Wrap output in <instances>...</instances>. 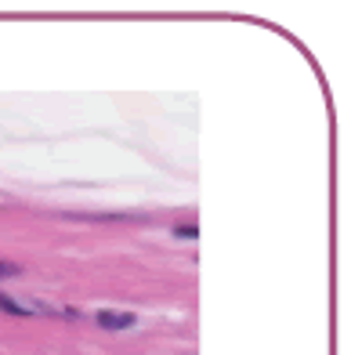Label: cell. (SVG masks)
<instances>
[{"label":"cell","instance_id":"1","mask_svg":"<svg viewBox=\"0 0 351 355\" xmlns=\"http://www.w3.org/2000/svg\"><path fill=\"white\" fill-rule=\"evenodd\" d=\"M98 322H102L105 330H123V327H131L134 319H131V315H123V312H102Z\"/></svg>","mask_w":351,"mask_h":355},{"label":"cell","instance_id":"2","mask_svg":"<svg viewBox=\"0 0 351 355\" xmlns=\"http://www.w3.org/2000/svg\"><path fill=\"white\" fill-rule=\"evenodd\" d=\"M0 309H4V312H15V315H22V312H26L22 304H15V301H8V297H0Z\"/></svg>","mask_w":351,"mask_h":355},{"label":"cell","instance_id":"3","mask_svg":"<svg viewBox=\"0 0 351 355\" xmlns=\"http://www.w3.org/2000/svg\"><path fill=\"white\" fill-rule=\"evenodd\" d=\"M8 276H15V265H8V261H0V279H8Z\"/></svg>","mask_w":351,"mask_h":355}]
</instances>
